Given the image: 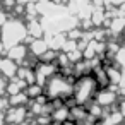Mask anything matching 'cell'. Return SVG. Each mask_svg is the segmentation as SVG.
Wrapping results in <instances>:
<instances>
[{"label": "cell", "instance_id": "cell-1", "mask_svg": "<svg viewBox=\"0 0 125 125\" xmlns=\"http://www.w3.org/2000/svg\"><path fill=\"white\" fill-rule=\"evenodd\" d=\"M26 36V28L21 21H9L2 24V45L5 48L14 46Z\"/></svg>", "mask_w": 125, "mask_h": 125}, {"label": "cell", "instance_id": "cell-2", "mask_svg": "<svg viewBox=\"0 0 125 125\" xmlns=\"http://www.w3.org/2000/svg\"><path fill=\"white\" fill-rule=\"evenodd\" d=\"M7 116V122H10V123H21L24 118H26V115H28V110L24 108V106H12L7 113H5Z\"/></svg>", "mask_w": 125, "mask_h": 125}, {"label": "cell", "instance_id": "cell-3", "mask_svg": "<svg viewBox=\"0 0 125 125\" xmlns=\"http://www.w3.org/2000/svg\"><path fill=\"white\" fill-rule=\"evenodd\" d=\"M45 50H48V45H46V41H43V40H34V41H31V46H29V52L34 55V57H40Z\"/></svg>", "mask_w": 125, "mask_h": 125}, {"label": "cell", "instance_id": "cell-4", "mask_svg": "<svg viewBox=\"0 0 125 125\" xmlns=\"http://www.w3.org/2000/svg\"><path fill=\"white\" fill-rule=\"evenodd\" d=\"M28 31L33 34V36H36V38H40V34H41V31H43V26L40 24V22H36L34 19L29 22V26H28Z\"/></svg>", "mask_w": 125, "mask_h": 125}, {"label": "cell", "instance_id": "cell-5", "mask_svg": "<svg viewBox=\"0 0 125 125\" xmlns=\"http://www.w3.org/2000/svg\"><path fill=\"white\" fill-rule=\"evenodd\" d=\"M4 22H5V14H4V12H0V26H2Z\"/></svg>", "mask_w": 125, "mask_h": 125}, {"label": "cell", "instance_id": "cell-6", "mask_svg": "<svg viewBox=\"0 0 125 125\" xmlns=\"http://www.w3.org/2000/svg\"><path fill=\"white\" fill-rule=\"evenodd\" d=\"M16 2H17V4H28L29 0H16Z\"/></svg>", "mask_w": 125, "mask_h": 125}, {"label": "cell", "instance_id": "cell-7", "mask_svg": "<svg viewBox=\"0 0 125 125\" xmlns=\"http://www.w3.org/2000/svg\"><path fill=\"white\" fill-rule=\"evenodd\" d=\"M2 46H4V45H2V41H0V52H2Z\"/></svg>", "mask_w": 125, "mask_h": 125}, {"label": "cell", "instance_id": "cell-8", "mask_svg": "<svg viewBox=\"0 0 125 125\" xmlns=\"http://www.w3.org/2000/svg\"><path fill=\"white\" fill-rule=\"evenodd\" d=\"M0 4H2V0H0Z\"/></svg>", "mask_w": 125, "mask_h": 125}]
</instances>
